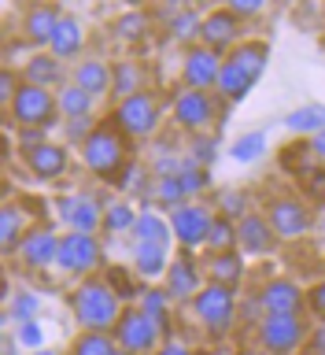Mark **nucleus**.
<instances>
[{
	"mask_svg": "<svg viewBox=\"0 0 325 355\" xmlns=\"http://www.w3.org/2000/svg\"><path fill=\"white\" fill-rule=\"evenodd\" d=\"M71 307H74V318L89 333H107L122 318V296L107 282H96V277H89V282H82L74 288Z\"/></svg>",
	"mask_w": 325,
	"mask_h": 355,
	"instance_id": "nucleus-1",
	"label": "nucleus"
},
{
	"mask_svg": "<svg viewBox=\"0 0 325 355\" xmlns=\"http://www.w3.org/2000/svg\"><path fill=\"white\" fill-rule=\"evenodd\" d=\"M266 71V44L263 41H244L237 44L226 60H222V74H218V96L222 100H244L248 89L259 82V74Z\"/></svg>",
	"mask_w": 325,
	"mask_h": 355,
	"instance_id": "nucleus-2",
	"label": "nucleus"
},
{
	"mask_svg": "<svg viewBox=\"0 0 325 355\" xmlns=\"http://www.w3.org/2000/svg\"><path fill=\"white\" fill-rule=\"evenodd\" d=\"M85 166L96 178H107V182H118V174L126 171L122 159H126V144H122V130L118 126H96L89 133V141L82 144Z\"/></svg>",
	"mask_w": 325,
	"mask_h": 355,
	"instance_id": "nucleus-3",
	"label": "nucleus"
},
{
	"mask_svg": "<svg viewBox=\"0 0 325 355\" xmlns=\"http://www.w3.org/2000/svg\"><path fill=\"white\" fill-rule=\"evenodd\" d=\"M55 111H60V104H55V96L49 89L22 82L15 104L8 107V115H11V122H19V130H49L55 122Z\"/></svg>",
	"mask_w": 325,
	"mask_h": 355,
	"instance_id": "nucleus-4",
	"label": "nucleus"
},
{
	"mask_svg": "<svg viewBox=\"0 0 325 355\" xmlns=\"http://www.w3.org/2000/svg\"><path fill=\"white\" fill-rule=\"evenodd\" d=\"M159 333H163V326L152 315H144L141 307H130V311H122V318L115 326V340H118V348H126L133 355H144L159 344Z\"/></svg>",
	"mask_w": 325,
	"mask_h": 355,
	"instance_id": "nucleus-5",
	"label": "nucleus"
},
{
	"mask_svg": "<svg viewBox=\"0 0 325 355\" xmlns=\"http://www.w3.org/2000/svg\"><path fill=\"white\" fill-rule=\"evenodd\" d=\"M259 340L266 352L288 355L307 340V326L299 322V315H266L259 322Z\"/></svg>",
	"mask_w": 325,
	"mask_h": 355,
	"instance_id": "nucleus-6",
	"label": "nucleus"
},
{
	"mask_svg": "<svg viewBox=\"0 0 325 355\" xmlns=\"http://www.w3.org/2000/svg\"><path fill=\"white\" fill-rule=\"evenodd\" d=\"M55 266L67 274H89L100 266V241L93 233H78L71 230L67 237H60V255H55Z\"/></svg>",
	"mask_w": 325,
	"mask_h": 355,
	"instance_id": "nucleus-7",
	"label": "nucleus"
},
{
	"mask_svg": "<svg viewBox=\"0 0 325 355\" xmlns=\"http://www.w3.org/2000/svg\"><path fill=\"white\" fill-rule=\"evenodd\" d=\"M193 307L211 333H222L233 322V315H237V296H233V288H226V285H204L200 296L193 300Z\"/></svg>",
	"mask_w": 325,
	"mask_h": 355,
	"instance_id": "nucleus-8",
	"label": "nucleus"
},
{
	"mask_svg": "<svg viewBox=\"0 0 325 355\" xmlns=\"http://www.w3.org/2000/svg\"><path fill=\"white\" fill-rule=\"evenodd\" d=\"M115 126L130 137H148V133L159 126V104H155L152 93H137L130 100H122L115 107Z\"/></svg>",
	"mask_w": 325,
	"mask_h": 355,
	"instance_id": "nucleus-9",
	"label": "nucleus"
},
{
	"mask_svg": "<svg viewBox=\"0 0 325 355\" xmlns=\"http://www.w3.org/2000/svg\"><path fill=\"white\" fill-rule=\"evenodd\" d=\"M211 222H215V215L200 204H182V207L170 211V233L182 248H200V244H207Z\"/></svg>",
	"mask_w": 325,
	"mask_h": 355,
	"instance_id": "nucleus-10",
	"label": "nucleus"
},
{
	"mask_svg": "<svg viewBox=\"0 0 325 355\" xmlns=\"http://www.w3.org/2000/svg\"><path fill=\"white\" fill-rule=\"evenodd\" d=\"M174 119L182 130H207L211 119H215V100H211V93H204V89H182L174 100Z\"/></svg>",
	"mask_w": 325,
	"mask_h": 355,
	"instance_id": "nucleus-11",
	"label": "nucleus"
},
{
	"mask_svg": "<svg viewBox=\"0 0 325 355\" xmlns=\"http://www.w3.org/2000/svg\"><path fill=\"white\" fill-rule=\"evenodd\" d=\"M266 222L274 226L277 241H292V237H304V233L310 230V211L299 204V200H292V196H277L270 204Z\"/></svg>",
	"mask_w": 325,
	"mask_h": 355,
	"instance_id": "nucleus-12",
	"label": "nucleus"
},
{
	"mask_svg": "<svg viewBox=\"0 0 325 355\" xmlns=\"http://www.w3.org/2000/svg\"><path fill=\"white\" fill-rule=\"evenodd\" d=\"M222 52H211L204 44H193L185 55V85L188 89H215L218 85V74H222Z\"/></svg>",
	"mask_w": 325,
	"mask_h": 355,
	"instance_id": "nucleus-13",
	"label": "nucleus"
},
{
	"mask_svg": "<svg viewBox=\"0 0 325 355\" xmlns=\"http://www.w3.org/2000/svg\"><path fill=\"white\" fill-rule=\"evenodd\" d=\"M259 304L266 315H299V307L307 304V293L296 282H288V277H274V282L263 285Z\"/></svg>",
	"mask_w": 325,
	"mask_h": 355,
	"instance_id": "nucleus-14",
	"label": "nucleus"
},
{
	"mask_svg": "<svg viewBox=\"0 0 325 355\" xmlns=\"http://www.w3.org/2000/svg\"><path fill=\"white\" fill-rule=\"evenodd\" d=\"M237 244L248 255H270L277 248V233L263 215H244L237 222Z\"/></svg>",
	"mask_w": 325,
	"mask_h": 355,
	"instance_id": "nucleus-15",
	"label": "nucleus"
},
{
	"mask_svg": "<svg viewBox=\"0 0 325 355\" xmlns=\"http://www.w3.org/2000/svg\"><path fill=\"white\" fill-rule=\"evenodd\" d=\"M19 255H22V263H26V266L41 270V266H52L55 263V255H60V241H55L52 230L37 226V230H30L26 237H22Z\"/></svg>",
	"mask_w": 325,
	"mask_h": 355,
	"instance_id": "nucleus-16",
	"label": "nucleus"
},
{
	"mask_svg": "<svg viewBox=\"0 0 325 355\" xmlns=\"http://www.w3.org/2000/svg\"><path fill=\"white\" fill-rule=\"evenodd\" d=\"M237 30H240V19L233 15L229 8H218L204 19L200 41H204V49H211V52H222V49H229V44L237 41Z\"/></svg>",
	"mask_w": 325,
	"mask_h": 355,
	"instance_id": "nucleus-17",
	"label": "nucleus"
},
{
	"mask_svg": "<svg viewBox=\"0 0 325 355\" xmlns=\"http://www.w3.org/2000/svg\"><path fill=\"white\" fill-rule=\"evenodd\" d=\"M60 215L71 222V230H78V233H96L100 226H104V207H100L93 196H71V200H63Z\"/></svg>",
	"mask_w": 325,
	"mask_h": 355,
	"instance_id": "nucleus-18",
	"label": "nucleus"
},
{
	"mask_svg": "<svg viewBox=\"0 0 325 355\" xmlns=\"http://www.w3.org/2000/svg\"><path fill=\"white\" fill-rule=\"evenodd\" d=\"M60 8H52V4H33L26 15H22V37L33 41V44H49L52 41V33L55 26H60Z\"/></svg>",
	"mask_w": 325,
	"mask_h": 355,
	"instance_id": "nucleus-19",
	"label": "nucleus"
},
{
	"mask_svg": "<svg viewBox=\"0 0 325 355\" xmlns=\"http://www.w3.org/2000/svg\"><path fill=\"white\" fill-rule=\"evenodd\" d=\"M166 293L170 300H196L200 296V270L193 266V259H174L166 270Z\"/></svg>",
	"mask_w": 325,
	"mask_h": 355,
	"instance_id": "nucleus-20",
	"label": "nucleus"
},
{
	"mask_svg": "<svg viewBox=\"0 0 325 355\" xmlns=\"http://www.w3.org/2000/svg\"><path fill=\"white\" fill-rule=\"evenodd\" d=\"M26 166L37 178H44V182H55V178L67 171V148L49 141V144H41V148L26 152Z\"/></svg>",
	"mask_w": 325,
	"mask_h": 355,
	"instance_id": "nucleus-21",
	"label": "nucleus"
},
{
	"mask_svg": "<svg viewBox=\"0 0 325 355\" xmlns=\"http://www.w3.org/2000/svg\"><path fill=\"white\" fill-rule=\"evenodd\" d=\"M22 82H26V85H41V89L60 85V82H63V63L55 60L52 52L30 55V60H26V71H22Z\"/></svg>",
	"mask_w": 325,
	"mask_h": 355,
	"instance_id": "nucleus-22",
	"label": "nucleus"
},
{
	"mask_svg": "<svg viewBox=\"0 0 325 355\" xmlns=\"http://www.w3.org/2000/svg\"><path fill=\"white\" fill-rule=\"evenodd\" d=\"M111 67L104 60H82L74 67V85H82L89 96H104L107 89H111Z\"/></svg>",
	"mask_w": 325,
	"mask_h": 355,
	"instance_id": "nucleus-23",
	"label": "nucleus"
},
{
	"mask_svg": "<svg viewBox=\"0 0 325 355\" xmlns=\"http://www.w3.org/2000/svg\"><path fill=\"white\" fill-rule=\"evenodd\" d=\"M78 49H82V26H78V19L63 15L55 33H52V41H49V52L55 60H71V55H78Z\"/></svg>",
	"mask_w": 325,
	"mask_h": 355,
	"instance_id": "nucleus-24",
	"label": "nucleus"
},
{
	"mask_svg": "<svg viewBox=\"0 0 325 355\" xmlns=\"http://www.w3.org/2000/svg\"><path fill=\"white\" fill-rule=\"evenodd\" d=\"M244 277V259L237 252H222V255H211V285H226V288H237V282Z\"/></svg>",
	"mask_w": 325,
	"mask_h": 355,
	"instance_id": "nucleus-25",
	"label": "nucleus"
},
{
	"mask_svg": "<svg viewBox=\"0 0 325 355\" xmlns=\"http://www.w3.org/2000/svg\"><path fill=\"white\" fill-rule=\"evenodd\" d=\"M133 266H137L141 277H163L166 270H170V259H166V248H163V244H137Z\"/></svg>",
	"mask_w": 325,
	"mask_h": 355,
	"instance_id": "nucleus-26",
	"label": "nucleus"
},
{
	"mask_svg": "<svg viewBox=\"0 0 325 355\" xmlns=\"http://www.w3.org/2000/svg\"><path fill=\"white\" fill-rule=\"evenodd\" d=\"M111 85H115V93H118L122 100H130V96L144 93V71H141V63H133V60H122V63H115Z\"/></svg>",
	"mask_w": 325,
	"mask_h": 355,
	"instance_id": "nucleus-27",
	"label": "nucleus"
},
{
	"mask_svg": "<svg viewBox=\"0 0 325 355\" xmlns=\"http://www.w3.org/2000/svg\"><path fill=\"white\" fill-rule=\"evenodd\" d=\"M26 218L19 215L15 204H4V211H0V244H4V252H15L22 237H26Z\"/></svg>",
	"mask_w": 325,
	"mask_h": 355,
	"instance_id": "nucleus-28",
	"label": "nucleus"
},
{
	"mask_svg": "<svg viewBox=\"0 0 325 355\" xmlns=\"http://www.w3.org/2000/svg\"><path fill=\"white\" fill-rule=\"evenodd\" d=\"M55 104H60V111L67 119H89V111H93V96L85 93L82 85H63L60 93H55Z\"/></svg>",
	"mask_w": 325,
	"mask_h": 355,
	"instance_id": "nucleus-29",
	"label": "nucleus"
},
{
	"mask_svg": "<svg viewBox=\"0 0 325 355\" xmlns=\"http://www.w3.org/2000/svg\"><path fill=\"white\" fill-rule=\"evenodd\" d=\"M200 33H204V19H200L193 8H177L170 15V37L174 41L193 44V41H200Z\"/></svg>",
	"mask_w": 325,
	"mask_h": 355,
	"instance_id": "nucleus-30",
	"label": "nucleus"
},
{
	"mask_svg": "<svg viewBox=\"0 0 325 355\" xmlns=\"http://www.w3.org/2000/svg\"><path fill=\"white\" fill-rule=\"evenodd\" d=\"M133 233H137V244H163V248L170 244V222H163L159 215H152V211H144L137 218Z\"/></svg>",
	"mask_w": 325,
	"mask_h": 355,
	"instance_id": "nucleus-31",
	"label": "nucleus"
},
{
	"mask_svg": "<svg viewBox=\"0 0 325 355\" xmlns=\"http://www.w3.org/2000/svg\"><path fill=\"white\" fill-rule=\"evenodd\" d=\"M285 122H288V130H296V133H310V137H315V133H322V130H325V107H322V104L296 107Z\"/></svg>",
	"mask_w": 325,
	"mask_h": 355,
	"instance_id": "nucleus-32",
	"label": "nucleus"
},
{
	"mask_svg": "<svg viewBox=\"0 0 325 355\" xmlns=\"http://www.w3.org/2000/svg\"><path fill=\"white\" fill-rule=\"evenodd\" d=\"M137 218H141V215L126 204V200H115V204L104 207V230H107V233H126V230L137 226Z\"/></svg>",
	"mask_w": 325,
	"mask_h": 355,
	"instance_id": "nucleus-33",
	"label": "nucleus"
},
{
	"mask_svg": "<svg viewBox=\"0 0 325 355\" xmlns=\"http://www.w3.org/2000/svg\"><path fill=\"white\" fill-rule=\"evenodd\" d=\"M233 244H237V226H233V218L218 215L211 222V233H207V248L222 255V252H233Z\"/></svg>",
	"mask_w": 325,
	"mask_h": 355,
	"instance_id": "nucleus-34",
	"label": "nucleus"
},
{
	"mask_svg": "<svg viewBox=\"0 0 325 355\" xmlns=\"http://www.w3.org/2000/svg\"><path fill=\"white\" fill-rule=\"evenodd\" d=\"M155 200H159V207H182L185 200H188V193H185V185H182V178H159L155 182Z\"/></svg>",
	"mask_w": 325,
	"mask_h": 355,
	"instance_id": "nucleus-35",
	"label": "nucleus"
},
{
	"mask_svg": "<svg viewBox=\"0 0 325 355\" xmlns=\"http://www.w3.org/2000/svg\"><path fill=\"white\" fill-rule=\"evenodd\" d=\"M115 33L122 41H141L148 33V15L144 11H126V15L115 19Z\"/></svg>",
	"mask_w": 325,
	"mask_h": 355,
	"instance_id": "nucleus-36",
	"label": "nucleus"
},
{
	"mask_svg": "<svg viewBox=\"0 0 325 355\" xmlns=\"http://www.w3.org/2000/svg\"><path fill=\"white\" fill-rule=\"evenodd\" d=\"M266 148V133L263 130H255V133H244V137L233 141V159H240V163H252V159H259Z\"/></svg>",
	"mask_w": 325,
	"mask_h": 355,
	"instance_id": "nucleus-37",
	"label": "nucleus"
},
{
	"mask_svg": "<svg viewBox=\"0 0 325 355\" xmlns=\"http://www.w3.org/2000/svg\"><path fill=\"white\" fill-rule=\"evenodd\" d=\"M74 355H115V344H111L107 333H82L74 340Z\"/></svg>",
	"mask_w": 325,
	"mask_h": 355,
	"instance_id": "nucleus-38",
	"label": "nucleus"
},
{
	"mask_svg": "<svg viewBox=\"0 0 325 355\" xmlns=\"http://www.w3.org/2000/svg\"><path fill=\"white\" fill-rule=\"evenodd\" d=\"M177 178H182V185H185V193H188V196L204 193V189L211 185V174H207V166H196L193 159L185 163V171L177 174Z\"/></svg>",
	"mask_w": 325,
	"mask_h": 355,
	"instance_id": "nucleus-39",
	"label": "nucleus"
},
{
	"mask_svg": "<svg viewBox=\"0 0 325 355\" xmlns=\"http://www.w3.org/2000/svg\"><path fill=\"white\" fill-rule=\"evenodd\" d=\"M166 304H170V293H159V288H148V293H144V304H141V311L159 322L163 333H166Z\"/></svg>",
	"mask_w": 325,
	"mask_h": 355,
	"instance_id": "nucleus-40",
	"label": "nucleus"
},
{
	"mask_svg": "<svg viewBox=\"0 0 325 355\" xmlns=\"http://www.w3.org/2000/svg\"><path fill=\"white\" fill-rule=\"evenodd\" d=\"M244 207H248V196L237 193V189H233V193L226 189V193L218 196V211H222L226 218H237V222H240V218H244Z\"/></svg>",
	"mask_w": 325,
	"mask_h": 355,
	"instance_id": "nucleus-41",
	"label": "nucleus"
},
{
	"mask_svg": "<svg viewBox=\"0 0 325 355\" xmlns=\"http://www.w3.org/2000/svg\"><path fill=\"white\" fill-rule=\"evenodd\" d=\"M11 315H15L19 322H33V315H37V296H33V293L15 296V304H11Z\"/></svg>",
	"mask_w": 325,
	"mask_h": 355,
	"instance_id": "nucleus-42",
	"label": "nucleus"
},
{
	"mask_svg": "<svg viewBox=\"0 0 325 355\" xmlns=\"http://www.w3.org/2000/svg\"><path fill=\"white\" fill-rule=\"evenodd\" d=\"M19 78H15V71H8L4 67V74H0V100H4V107H11L15 104V96H19Z\"/></svg>",
	"mask_w": 325,
	"mask_h": 355,
	"instance_id": "nucleus-43",
	"label": "nucleus"
},
{
	"mask_svg": "<svg viewBox=\"0 0 325 355\" xmlns=\"http://www.w3.org/2000/svg\"><path fill=\"white\" fill-rule=\"evenodd\" d=\"M211 159H215V141H211V137H196L193 141V163L196 166H211Z\"/></svg>",
	"mask_w": 325,
	"mask_h": 355,
	"instance_id": "nucleus-44",
	"label": "nucleus"
},
{
	"mask_svg": "<svg viewBox=\"0 0 325 355\" xmlns=\"http://www.w3.org/2000/svg\"><path fill=\"white\" fill-rule=\"evenodd\" d=\"M19 344H22V348H41L37 322H19Z\"/></svg>",
	"mask_w": 325,
	"mask_h": 355,
	"instance_id": "nucleus-45",
	"label": "nucleus"
},
{
	"mask_svg": "<svg viewBox=\"0 0 325 355\" xmlns=\"http://www.w3.org/2000/svg\"><path fill=\"white\" fill-rule=\"evenodd\" d=\"M89 133H93V126H89V119H67V137L71 141H89Z\"/></svg>",
	"mask_w": 325,
	"mask_h": 355,
	"instance_id": "nucleus-46",
	"label": "nucleus"
},
{
	"mask_svg": "<svg viewBox=\"0 0 325 355\" xmlns=\"http://www.w3.org/2000/svg\"><path fill=\"white\" fill-rule=\"evenodd\" d=\"M307 307H310V311H315V315L325 322V282H318V285L307 293Z\"/></svg>",
	"mask_w": 325,
	"mask_h": 355,
	"instance_id": "nucleus-47",
	"label": "nucleus"
},
{
	"mask_svg": "<svg viewBox=\"0 0 325 355\" xmlns=\"http://www.w3.org/2000/svg\"><path fill=\"white\" fill-rule=\"evenodd\" d=\"M229 11H233L237 19H248V15H259V11H263V4H259V0H233V4H229Z\"/></svg>",
	"mask_w": 325,
	"mask_h": 355,
	"instance_id": "nucleus-48",
	"label": "nucleus"
},
{
	"mask_svg": "<svg viewBox=\"0 0 325 355\" xmlns=\"http://www.w3.org/2000/svg\"><path fill=\"white\" fill-rule=\"evenodd\" d=\"M137 178H141V166H137V163H130L126 171L118 174V185H122V189H137Z\"/></svg>",
	"mask_w": 325,
	"mask_h": 355,
	"instance_id": "nucleus-49",
	"label": "nucleus"
},
{
	"mask_svg": "<svg viewBox=\"0 0 325 355\" xmlns=\"http://www.w3.org/2000/svg\"><path fill=\"white\" fill-rule=\"evenodd\" d=\"M307 148L315 152L318 159H325V130H322V133H315V137H310V144H307Z\"/></svg>",
	"mask_w": 325,
	"mask_h": 355,
	"instance_id": "nucleus-50",
	"label": "nucleus"
},
{
	"mask_svg": "<svg viewBox=\"0 0 325 355\" xmlns=\"http://www.w3.org/2000/svg\"><path fill=\"white\" fill-rule=\"evenodd\" d=\"M155 355H188V348H185V344H174V340H170V344H163Z\"/></svg>",
	"mask_w": 325,
	"mask_h": 355,
	"instance_id": "nucleus-51",
	"label": "nucleus"
},
{
	"mask_svg": "<svg viewBox=\"0 0 325 355\" xmlns=\"http://www.w3.org/2000/svg\"><path fill=\"white\" fill-rule=\"evenodd\" d=\"M318 178L322 182H310V193H315L318 200H325V171H318Z\"/></svg>",
	"mask_w": 325,
	"mask_h": 355,
	"instance_id": "nucleus-52",
	"label": "nucleus"
},
{
	"mask_svg": "<svg viewBox=\"0 0 325 355\" xmlns=\"http://www.w3.org/2000/svg\"><path fill=\"white\" fill-rule=\"evenodd\" d=\"M315 355H325V326H318L315 333Z\"/></svg>",
	"mask_w": 325,
	"mask_h": 355,
	"instance_id": "nucleus-53",
	"label": "nucleus"
},
{
	"mask_svg": "<svg viewBox=\"0 0 325 355\" xmlns=\"http://www.w3.org/2000/svg\"><path fill=\"white\" fill-rule=\"evenodd\" d=\"M4 355H15V344H11V337H4Z\"/></svg>",
	"mask_w": 325,
	"mask_h": 355,
	"instance_id": "nucleus-54",
	"label": "nucleus"
},
{
	"mask_svg": "<svg viewBox=\"0 0 325 355\" xmlns=\"http://www.w3.org/2000/svg\"><path fill=\"white\" fill-rule=\"evenodd\" d=\"M244 355H274V352H244Z\"/></svg>",
	"mask_w": 325,
	"mask_h": 355,
	"instance_id": "nucleus-55",
	"label": "nucleus"
},
{
	"mask_svg": "<svg viewBox=\"0 0 325 355\" xmlns=\"http://www.w3.org/2000/svg\"><path fill=\"white\" fill-rule=\"evenodd\" d=\"M115 355H133V352H126V348H115Z\"/></svg>",
	"mask_w": 325,
	"mask_h": 355,
	"instance_id": "nucleus-56",
	"label": "nucleus"
},
{
	"mask_svg": "<svg viewBox=\"0 0 325 355\" xmlns=\"http://www.w3.org/2000/svg\"><path fill=\"white\" fill-rule=\"evenodd\" d=\"M33 355H52V352H44V348H37V352H33Z\"/></svg>",
	"mask_w": 325,
	"mask_h": 355,
	"instance_id": "nucleus-57",
	"label": "nucleus"
}]
</instances>
